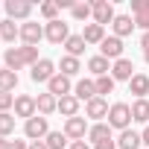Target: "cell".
I'll list each match as a JSON object with an SVG mask.
<instances>
[{
    "label": "cell",
    "instance_id": "cell-1",
    "mask_svg": "<svg viewBox=\"0 0 149 149\" xmlns=\"http://www.w3.org/2000/svg\"><path fill=\"white\" fill-rule=\"evenodd\" d=\"M3 61H6V67L9 70H21V67H26V64H35L38 61V47H9L6 53H3Z\"/></svg>",
    "mask_w": 149,
    "mask_h": 149
},
{
    "label": "cell",
    "instance_id": "cell-2",
    "mask_svg": "<svg viewBox=\"0 0 149 149\" xmlns=\"http://www.w3.org/2000/svg\"><path fill=\"white\" fill-rule=\"evenodd\" d=\"M129 123H132V105H126V102H114V105L108 108V126L126 132Z\"/></svg>",
    "mask_w": 149,
    "mask_h": 149
},
{
    "label": "cell",
    "instance_id": "cell-3",
    "mask_svg": "<svg viewBox=\"0 0 149 149\" xmlns=\"http://www.w3.org/2000/svg\"><path fill=\"white\" fill-rule=\"evenodd\" d=\"M24 134H26V137H29L32 143H35V140H44V137L50 134L47 117H38V114H35L32 120H26V123H24Z\"/></svg>",
    "mask_w": 149,
    "mask_h": 149
},
{
    "label": "cell",
    "instance_id": "cell-4",
    "mask_svg": "<svg viewBox=\"0 0 149 149\" xmlns=\"http://www.w3.org/2000/svg\"><path fill=\"white\" fill-rule=\"evenodd\" d=\"M91 12H94V24H100V26H105V24H114V6L108 3V0H94L91 3Z\"/></svg>",
    "mask_w": 149,
    "mask_h": 149
},
{
    "label": "cell",
    "instance_id": "cell-5",
    "mask_svg": "<svg viewBox=\"0 0 149 149\" xmlns=\"http://www.w3.org/2000/svg\"><path fill=\"white\" fill-rule=\"evenodd\" d=\"M44 38H47L50 44H64V41L70 38V29H67L64 21H50V24L44 26Z\"/></svg>",
    "mask_w": 149,
    "mask_h": 149
},
{
    "label": "cell",
    "instance_id": "cell-6",
    "mask_svg": "<svg viewBox=\"0 0 149 149\" xmlns=\"http://www.w3.org/2000/svg\"><path fill=\"white\" fill-rule=\"evenodd\" d=\"M41 38H44V26L41 24H35V21L21 24V41H24V47H35Z\"/></svg>",
    "mask_w": 149,
    "mask_h": 149
},
{
    "label": "cell",
    "instance_id": "cell-7",
    "mask_svg": "<svg viewBox=\"0 0 149 149\" xmlns=\"http://www.w3.org/2000/svg\"><path fill=\"white\" fill-rule=\"evenodd\" d=\"M32 82H50L53 76H56V64L50 61V58H38L35 64H32Z\"/></svg>",
    "mask_w": 149,
    "mask_h": 149
},
{
    "label": "cell",
    "instance_id": "cell-8",
    "mask_svg": "<svg viewBox=\"0 0 149 149\" xmlns=\"http://www.w3.org/2000/svg\"><path fill=\"white\" fill-rule=\"evenodd\" d=\"M111 76H114V82H132V76H134V64H132V58H117L114 64H111Z\"/></svg>",
    "mask_w": 149,
    "mask_h": 149
},
{
    "label": "cell",
    "instance_id": "cell-9",
    "mask_svg": "<svg viewBox=\"0 0 149 149\" xmlns=\"http://www.w3.org/2000/svg\"><path fill=\"white\" fill-rule=\"evenodd\" d=\"M85 132H88V123H85V117H70L67 123H64V134H67V140L73 143V140H85Z\"/></svg>",
    "mask_w": 149,
    "mask_h": 149
},
{
    "label": "cell",
    "instance_id": "cell-10",
    "mask_svg": "<svg viewBox=\"0 0 149 149\" xmlns=\"http://www.w3.org/2000/svg\"><path fill=\"white\" fill-rule=\"evenodd\" d=\"M100 56L102 58H123V38H117V35H108L102 44H100Z\"/></svg>",
    "mask_w": 149,
    "mask_h": 149
},
{
    "label": "cell",
    "instance_id": "cell-11",
    "mask_svg": "<svg viewBox=\"0 0 149 149\" xmlns=\"http://www.w3.org/2000/svg\"><path fill=\"white\" fill-rule=\"evenodd\" d=\"M35 111H38V105H35V97H26V94L15 97V117L32 120V117H35Z\"/></svg>",
    "mask_w": 149,
    "mask_h": 149
},
{
    "label": "cell",
    "instance_id": "cell-12",
    "mask_svg": "<svg viewBox=\"0 0 149 149\" xmlns=\"http://www.w3.org/2000/svg\"><path fill=\"white\" fill-rule=\"evenodd\" d=\"M47 88H50V94H53L56 100H61V97H67V94H70V79L64 76V73H56V76L47 82Z\"/></svg>",
    "mask_w": 149,
    "mask_h": 149
},
{
    "label": "cell",
    "instance_id": "cell-13",
    "mask_svg": "<svg viewBox=\"0 0 149 149\" xmlns=\"http://www.w3.org/2000/svg\"><path fill=\"white\" fill-rule=\"evenodd\" d=\"M29 12H32V3H26V0H6V15H9V21H15V18H29Z\"/></svg>",
    "mask_w": 149,
    "mask_h": 149
},
{
    "label": "cell",
    "instance_id": "cell-14",
    "mask_svg": "<svg viewBox=\"0 0 149 149\" xmlns=\"http://www.w3.org/2000/svg\"><path fill=\"white\" fill-rule=\"evenodd\" d=\"M129 94H134L137 100H146V94H149V76H146V73H134V76H132Z\"/></svg>",
    "mask_w": 149,
    "mask_h": 149
},
{
    "label": "cell",
    "instance_id": "cell-15",
    "mask_svg": "<svg viewBox=\"0 0 149 149\" xmlns=\"http://www.w3.org/2000/svg\"><path fill=\"white\" fill-rule=\"evenodd\" d=\"M108 108H111V105H108L102 97H94V100L85 105V114H88L91 120H102V117H108Z\"/></svg>",
    "mask_w": 149,
    "mask_h": 149
},
{
    "label": "cell",
    "instance_id": "cell-16",
    "mask_svg": "<svg viewBox=\"0 0 149 149\" xmlns=\"http://www.w3.org/2000/svg\"><path fill=\"white\" fill-rule=\"evenodd\" d=\"M73 97H76L79 102L85 100V102H91L94 97H97V85L91 82V79H79L76 82V88H73Z\"/></svg>",
    "mask_w": 149,
    "mask_h": 149
},
{
    "label": "cell",
    "instance_id": "cell-17",
    "mask_svg": "<svg viewBox=\"0 0 149 149\" xmlns=\"http://www.w3.org/2000/svg\"><path fill=\"white\" fill-rule=\"evenodd\" d=\"M82 38H85V44H102V41H105V26L88 24V26L82 29Z\"/></svg>",
    "mask_w": 149,
    "mask_h": 149
},
{
    "label": "cell",
    "instance_id": "cell-18",
    "mask_svg": "<svg viewBox=\"0 0 149 149\" xmlns=\"http://www.w3.org/2000/svg\"><path fill=\"white\" fill-rule=\"evenodd\" d=\"M35 105H38V111H41V117H47V114H53V111H58V100L47 91V94H38V100H35Z\"/></svg>",
    "mask_w": 149,
    "mask_h": 149
},
{
    "label": "cell",
    "instance_id": "cell-19",
    "mask_svg": "<svg viewBox=\"0 0 149 149\" xmlns=\"http://www.w3.org/2000/svg\"><path fill=\"white\" fill-rule=\"evenodd\" d=\"M111 26H114V35H117V38H126V35H132V29H134V21H132L129 15H117Z\"/></svg>",
    "mask_w": 149,
    "mask_h": 149
},
{
    "label": "cell",
    "instance_id": "cell-20",
    "mask_svg": "<svg viewBox=\"0 0 149 149\" xmlns=\"http://www.w3.org/2000/svg\"><path fill=\"white\" fill-rule=\"evenodd\" d=\"M88 137L94 140V146L102 143V140H111V126H108V123H97V126L88 129Z\"/></svg>",
    "mask_w": 149,
    "mask_h": 149
},
{
    "label": "cell",
    "instance_id": "cell-21",
    "mask_svg": "<svg viewBox=\"0 0 149 149\" xmlns=\"http://www.w3.org/2000/svg\"><path fill=\"white\" fill-rule=\"evenodd\" d=\"M143 140H140V134L137 132H132V129H126V132H120V140H117V149H137Z\"/></svg>",
    "mask_w": 149,
    "mask_h": 149
},
{
    "label": "cell",
    "instance_id": "cell-22",
    "mask_svg": "<svg viewBox=\"0 0 149 149\" xmlns=\"http://www.w3.org/2000/svg\"><path fill=\"white\" fill-rule=\"evenodd\" d=\"M58 111L70 120V117H76V111H79V100L73 97V94H67V97H61L58 100Z\"/></svg>",
    "mask_w": 149,
    "mask_h": 149
},
{
    "label": "cell",
    "instance_id": "cell-23",
    "mask_svg": "<svg viewBox=\"0 0 149 149\" xmlns=\"http://www.w3.org/2000/svg\"><path fill=\"white\" fill-rule=\"evenodd\" d=\"M64 50H67V56L79 58V56L85 53V38H82V35H70V38L64 41Z\"/></svg>",
    "mask_w": 149,
    "mask_h": 149
},
{
    "label": "cell",
    "instance_id": "cell-24",
    "mask_svg": "<svg viewBox=\"0 0 149 149\" xmlns=\"http://www.w3.org/2000/svg\"><path fill=\"white\" fill-rule=\"evenodd\" d=\"M0 38L3 41H15V38H21V26L15 24V21H0Z\"/></svg>",
    "mask_w": 149,
    "mask_h": 149
},
{
    "label": "cell",
    "instance_id": "cell-25",
    "mask_svg": "<svg viewBox=\"0 0 149 149\" xmlns=\"http://www.w3.org/2000/svg\"><path fill=\"white\" fill-rule=\"evenodd\" d=\"M88 70H91L94 76L100 79V76H108V70H111V64H108V58H102V56H94V58L88 61Z\"/></svg>",
    "mask_w": 149,
    "mask_h": 149
},
{
    "label": "cell",
    "instance_id": "cell-26",
    "mask_svg": "<svg viewBox=\"0 0 149 149\" xmlns=\"http://www.w3.org/2000/svg\"><path fill=\"white\" fill-rule=\"evenodd\" d=\"M132 120L134 123H149V100H137L132 105Z\"/></svg>",
    "mask_w": 149,
    "mask_h": 149
},
{
    "label": "cell",
    "instance_id": "cell-27",
    "mask_svg": "<svg viewBox=\"0 0 149 149\" xmlns=\"http://www.w3.org/2000/svg\"><path fill=\"white\" fill-rule=\"evenodd\" d=\"M15 88H18V73L3 67L0 70V91H15Z\"/></svg>",
    "mask_w": 149,
    "mask_h": 149
},
{
    "label": "cell",
    "instance_id": "cell-28",
    "mask_svg": "<svg viewBox=\"0 0 149 149\" xmlns=\"http://www.w3.org/2000/svg\"><path fill=\"white\" fill-rule=\"evenodd\" d=\"M79 70H82L79 58H73V56H64V58H61V70H58V73H64L67 79H70V76H76Z\"/></svg>",
    "mask_w": 149,
    "mask_h": 149
},
{
    "label": "cell",
    "instance_id": "cell-29",
    "mask_svg": "<svg viewBox=\"0 0 149 149\" xmlns=\"http://www.w3.org/2000/svg\"><path fill=\"white\" fill-rule=\"evenodd\" d=\"M44 143H47V149H64L67 146V134L64 132H50L44 137Z\"/></svg>",
    "mask_w": 149,
    "mask_h": 149
},
{
    "label": "cell",
    "instance_id": "cell-30",
    "mask_svg": "<svg viewBox=\"0 0 149 149\" xmlns=\"http://www.w3.org/2000/svg\"><path fill=\"white\" fill-rule=\"evenodd\" d=\"M94 85H97V97H102V94H111V91H114V76H111V73H108V76H100Z\"/></svg>",
    "mask_w": 149,
    "mask_h": 149
},
{
    "label": "cell",
    "instance_id": "cell-31",
    "mask_svg": "<svg viewBox=\"0 0 149 149\" xmlns=\"http://www.w3.org/2000/svg\"><path fill=\"white\" fill-rule=\"evenodd\" d=\"M12 132H15V117L9 111H3V114H0V137H6Z\"/></svg>",
    "mask_w": 149,
    "mask_h": 149
},
{
    "label": "cell",
    "instance_id": "cell-32",
    "mask_svg": "<svg viewBox=\"0 0 149 149\" xmlns=\"http://www.w3.org/2000/svg\"><path fill=\"white\" fill-rule=\"evenodd\" d=\"M73 18H76V21H88L94 12H91V3H73Z\"/></svg>",
    "mask_w": 149,
    "mask_h": 149
},
{
    "label": "cell",
    "instance_id": "cell-33",
    "mask_svg": "<svg viewBox=\"0 0 149 149\" xmlns=\"http://www.w3.org/2000/svg\"><path fill=\"white\" fill-rule=\"evenodd\" d=\"M41 15L47 18V24L50 21H58L56 15H58V6H56V0H53V3H41Z\"/></svg>",
    "mask_w": 149,
    "mask_h": 149
},
{
    "label": "cell",
    "instance_id": "cell-34",
    "mask_svg": "<svg viewBox=\"0 0 149 149\" xmlns=\"http://www.w3.org/2000/svg\"><path fill=\"white\" fill-rule=\"evenodd\" d=\"M15 105V97H12V91H0V114L3 111H9Z\"/></svg>",
    "mask_w": 149,
    "mask_h": 149
},
{
    "label": "cell",
    "instance_id": "cell-35",
    "mask_svg": "<svg viewBox=\"0 0 149 149\" xmlns=\"http://www.w3.org/2000/svg\"><path fill=\"white\" fill-rule=\"evenodd\" d=\"M132 12H134V15L149 12V0H132Z\"/></svg>",
    "mask_w": 149,
    "mask_h": 149
},
{
    "label": "cell",
    "instance_id": "cell-36",
    "mask_svg": "<svg viewBox=\"0 0 149 149\" xmlns=\"http://www.w3.org/2000/svg\"><path fill=\"white\" fill-rule=\"evenodd\" d=\"M134 26H140L143 32H149V12H143V15H134Z\"/></svg>",
    "mask_w": 149,
    "mask_h": 149
},
{
    "label": "cell",
    "instance_id": "cell-37",
    "mask_svg": "<svg viewBox=\"0 0 149 149\" xmlns=\"http://www.w3.org/2000/svg\"><path fill=\"white\" fill-rule=\"evenodd\" d=\"M94 149H117V143H114V140H102V143H97Z\"/></svg>",
    "mask_w": 149,
    "mask_h": 149
},
{
    "label": "cell",
    "instance_id": "cell-38",
    "mask_svg": "<svg viewBox=\"0 0 149 149\" xmlns=\"http://www.w3.org/2000/svg\"><path fill=\"white\" fill-rule=\"evenodd\" d=\"M67 149H91V146H88V143H85V140H73V143H70V146H67Z\"/></svg>",
    "mask_w": 149,
    "mask_h": 149
},
{
    "label": "cell",
    "instance_id": "cell-39",
    "mask_svg": "<svg viewBox=\"0 0 149 149\" xmlns=\"http://www.w3.org/2000/svg\"><path fill=\"white\" fill-rule=\"evenodd\" d=\"M9 149H29L24 140H9Z\"/></svg>",
    "mask_w": 149,
    "mask_h": 149
},
{
    "label": "cell",
    "instance_id": "cell-40",
    "mask_svg": "<svg viewBox=\"0 0 149 149\" xmlns=\"http://www.w3.org/2000/svg\"><path fill=\"white\" fill-rule=\"evenodd\" d=\"M140 47H143V53H149V32H143V38H140Z\"/></svg>",
    "mask_w": 149,
    "mask_h": 149
},
{
    "label": "cell",
    "instance_id": "cell-41",
    "mask_svg": "<svg viewBox=\"0 0 149 149\" xmlns=\"http://www.w3.org/2000/svg\"><path fill=\"white\" fill-rule=\"evenodd\" d=\"M29 149H47V143L44 140H35V143H29Z\"/></svg>",
    "mask_w": 149,
    "mask_h": 149
},
{
    "label": "cell",
    "instance_id": "cell-42",
    "mask_svg": "<svg viewBox=\"0 0 149 149\" xmlns=\"http://www.w3.org/2000/svg\"><path fill=\"white\" fill-rule=\"evenodd\" d=\"M140 140H143V146H149V126L143 129V134H140Z\"/></svg>",
    "mask_w": 149,
    "mask_h": 149
},
{
    "label": "cell",
    "instance_id": "cell-43",
    "mask_svg": "<svg viewBox=\"0 0 149 149\" xmlns=\"http://www.w3.org/2000/svg\"><path fill=\"white\" fill-rule=\"evenodd\" d=\"M0 149H9V140L6 137H0Z\"/></svg>",
    "mask_w": 149,
    "mask_h": 149
},
{
    "label": "cell",
    "instance_id": "cell-44",
    "mask_svg": "<svg viewBox=\"0 0 149 149\" xmlns=\"http://www.w3.org/2000/svg\"><path fill=\"white\" fill-rule=\"evenodd\" d=\"M143 58H146V61H149V53H143Z\"/></svg>",
    "mask_w": 149,
    "mask_h": 149
},
{
    "label": "cell",
    "instance_id": "cell-45",
    "mask_svg": "<svg viewBox=\"0 0 149 149\" xmlns=\"http://www.w3.org/2000/svg\"><path fill=\"white\" fill-rule=\"evenodd\" d=\"M0 41H3V38H0Z\"/></svg>",
    "mask_w": 149,
    "mask_h": 149
}]
</instances>
